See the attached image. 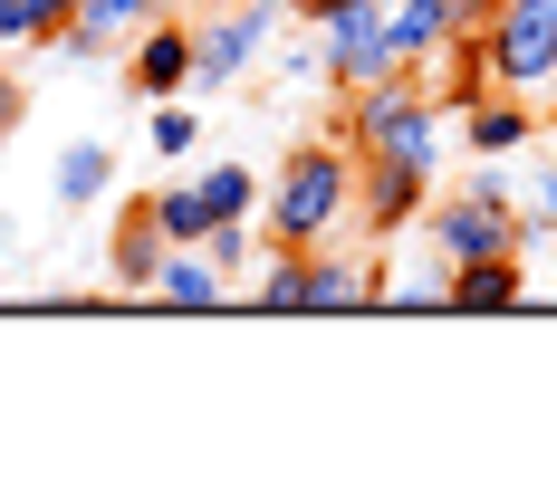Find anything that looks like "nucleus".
<instances>
[{
	"label": "nucleus",
	"instance_id": "1",
	"mask_svg": "<svg viewBox=\"0 0 557 479\" xmlns=\"http://www.w3.org/2000/svg\"><path fill=\"white\" fill-rule=\"evenodd\" d=\"M346 230H356V154H346L336 135H308V144L260 182V240L327 250Z\"/></svg>",
	"mask_w": 557,
	"mask_h": 479
},
{
	"label": "nucleus",
	"instance_id": "2",
	"mask_svg": "<svg viewBox=\"0 0 557 479\" xmlns=\"http://www.w3.org/2000/svg\"><path fill=\"white\" fill-rule=\"evenodd\" d=\"M413 230L433 240V260H491V250H519V260H548V240L529 230V212H519V182H509L500 163H481L471 182L433 192Z\"/></svg>",
	"mask_w": 557,
	"mask_h": 479
},
{
	"label": "nucleus",
	"instance_id": "3",
	"mask_svg": "<svg viewBox=\"0 0 557 479\" xmlns=\"http://www.w3.org/2000/svg\"><path fill=\"white\" fill-rule=\"evenodd\" d=\"M336 144L346 154H394V163H423V173H443V106L423 97V77L413 67H385L375 87H356V97H336Z\"/></svg>",
	"mask_w": 557,
	"mask_h": 479
},
{
	"label": "nucleus",
	"instance_id": "4",
	"mask_svg": "<svg viewBox=\"0 0 557 479\" xmlns=\"http://www.w3.org/2000/svg\"><path fill=\"white\" fill-rule=\"evenodd\" d=\"M481 87H509V97H548L557 77V0H491L481 20Z\"/></svg>",
	"mask_w": 557,
	"mask_h": 479
},
{
	"label": "nucleus",
	"instance_id": "5",
	"mask_svg": "<svg viewBox=\"0 0 557 479\" xmlns=\"http://www.w3.org/2000/svg\"><path fill=\"white\" fill-rule=\"evenodd\" d=\"M318 29V77H327L336 97H356V87H375L394 58H385V0H336L308 20Z\"/></svg>",
	"mask_w": 557,
	"mask_h": 479
},
{
	"label": "nucleus",
	"instance_id": "6",
	"mask_svg": "<svg viewBox=\"0 0 557 479\" xmlns=\"http://www.w3.org/2000/svg\"><path fill=\"white\" fill-rule=\"evenodd\" d=\"M433 182L443 173H423V163H394V154H356V230L385 250V240H404L413 220H423V202H433Z\"/></svg>",
	"mask_w": 557,
	"mask_h": 479
},
{
	"label": "nucleus",
	"instance_id": "7",
	"mask_svg": "<svg viewBox=\"0 0 557 479\" xmlns=\"http://www.w3.org/2000/svg\"><path fill=\"white\" fill-rule=\"evenodd\" d=\"M260 58H270V10L231 0L212 20H193V87H240Z\"/></svg>",
	"mask_w": 557,
	"mask_h": 479
},
{
	"label": "nucleus",
	"instance_id": "8",
	"mask_svg": "<svg viewBox=\"0 0 557 479\" xmlns=\"http://www.w3.org/2000/svg\"><path fill=\"white\" fill-rule=\"evenodd\" d=\"M394 298V260H356V250H308V298L298 317H346V307H385Z\"/></svg>",
	"mask_w": 557,
	"mask_h": 479
},
{
	"label": "nucleus",
	"instance_id": "9",
	"mask_svg": "<svg viewBox=\"0 0 557 479\" xmlns=\"http://www.w3.org/2000/svg\"><path fill=\"white\" fill-rule=\"evenodd\" d=\"M125 87H135L145 106L193 87V20H183V10H154V20L125 39Z\"/></svg>",
	"mask_w": 557,
	"mask_h": 479
},
{
	"label": "nucleus",
	"instance_id": "10",
	"mask_svg": "<svg viewBox=\"0 0 557 479\" xmlns=\"http://www.w3.org/2000/svg\"><path fill=\"white\" fill-rule=\"evenodd\" d=\"M451 115H461V144H471L481 163H509L529 135H539V125H548V115L529 106V97H509V87H481L471 106H451Z\"/></svg>",
	"mask_w": 557,
	"mask_h": 479
},
{
	"label": "nucleus",
	"instance_id": "11",
	"mask_svg": "<svg viewBox=\"0 0 557 479\" xmlns=\"http://www.w3.org/2000/svg\"><path fill=\"white\" fill-rule=\"evenodd\" d=\"M164 260H173L164 220L145 212V202H125V212H115V230H107V288H125V298H145Z\"/></svg>",
	"mask_w": 557,
	"mask_h": 479
},
{
	"label": "nucleus",
	"instance_id": "12",
	"mask_svg": "<svg viewBox=\"0 0 557 479\" xmlns=\"http://www.w3.org/2000/svg\"><path fill=\"white\" fill-rule=\"evenodd\" d=\"M250 317H298V298H308V250H288V240H260V260H250V278L231 288Z\"/></svg>",
	"mask_w": 557,
	"mask_h": 479
},
{
	"label": "nucleus",
	"instance_id": "13",
	"mask_svg": "<svg viewBox=\"0 0 557 479\" xmlns=\"http://www.w3.org/2000/svg\"><path fill=\"white\" fill-rule=\"evenodd\" d=\"M529 298V260L519 250H491V260H451V307L461 317H500Z\"/></svg>",
	"mask_w": 557,
	"mask_h": 479
},
{
	"label": "nucleus",
	"instance_id": "14",
	"mask_svg": "<svg viewBox=\"0 0 557 479\" xmlns=\"http://www.w3.org/2000/svg\"><path fill=\"white\" fill-rule=\"evenodd\" d=\"M49 192H58V212H97V202L115 192V144H107V135H77V144H58Z\"/></svg>",
	"mask_w": 557,
	"mask_h": 479
},
{
	"label": "nucleus",
	"instance_id": "15",
	"mask_svg": "<svg viewBox=\"0 0 557 479\" xmlns=\"http://www.w3.org/2000/svg\"><path fill=\"white\" fill-rule=\"evenodd\" d=\"M154 10H183V0H87V10L67 20V39H58V49H67V58H107L115 39H135V29H145Z\"/></svg>",
	"mask_w": 557,
	"mask_h": 479
},
{
	"label": "nucleus",
	"instance_id": "16",
	"mask_svg": "<svg viewBox=\"0 0 557 479\" xmlns=\"http://www.w3.org/2000/svg\"><path fill=\"white\" fill-rule=\"evenodd\" d=\"M145 298H154V307H193V317H202V307H231V278L202 260V250H173V260L154 268V288H145Z\"/></svg>",
	"mask_w": 557,
	"mask_h": 479
},
{
	"label": "nucleus",
	"instance_id": "17",
	"mask_svg": "<svg viewBox=\"0 0 557 479\" xmlns=\"http://www.w3.org/2000/svg\"><path fill=\"white\" fill-rule=\"evenodd\" d=\"M443 39H451L443 0H385V58H394V67H423Z\"/></svg>",
	"mask_w": 557,
	"mask_h": 479
},
{
	"label": "nucleus",
	"instance_id": "18",
	"mask_svg": "<svg viewBox=\"0 0 557 479\" xmlns=\"http://www.w3.org/2000/svg\"><path fill=\"white\" fill-rule=\"evenodd\" d=\"M145 212L164 220L173 250H193V240L212 230V202H202V182H193V173H183V182H154V192H145Z\"/></svg>",
	"mask_w": 557,
	"mask_h": 479
},
{
	"label": "nucleus",
	"instance_id": "19",
	"mask_svg": "<svg viewBox=\"0 0 557 479\" xmlns=\"http://www.w3.org/2000/svg\"><path fill=\"white\" fill-rule=\"evenodd\" d=\"M193 182H202L212 220H260V173H250V163H202Z\"/></svg>",
	"mask_w": 557,
	"mask_h": 479
},
{
	"label": "nucleus",
	"instance_id": "20",
	"mask_svg": "<svg viewBox=\"0 0 557 479\" xmlns=\"http://www.w3.org/2000/svg\"><path fill=\"white\" fill-rule=\"evenodd\" d=\"M145 144L164 163H193L202 154V106H183V97H154V115H145Z\"/></svg>",
	"mask_w": 557,
	"mask_h": 479
},
{
	"label": "nucleus",
	"instance_id": "21",
	"mask_svg": "<svg viewBox=\"0 0 557 479\" xmlns=\"http://www.w3.org/2000/svg\"><path fill=\"white\" fill-rule=\"evenodd\" d=\"M193 250H202V260H212V268L231 278V288H240V278H250V250H260V220H212V230H202Z\"/></svg>",
	"mask_w": 557,
	"mask_h": 479
},
{
	"label": "nucleus",
	"instance_id": "22",
	"mask_svg": "<svg viewBox=\"0 0 557 479\" xmlns=\"http://www.w3.org/2000/svg\"><path fill=\"white\" fill-rule=\"evenodd\" d=\"M385 307H404V317H433V307H451V260L413 268V278H394V298H385Z\"/></svg>",
	"mask_w": 557,
	"mask_h": 479
},
{
	"label": "nucleus",
	"instance_id": "23",
	"mask_svg": "<svg viewBox=\"0 0 557 479\" xmlns=\"http://www.w3.org/2000/svg\"><path fill=\"white\" fill-rule=\"evenodd\" d=\"M20 125H29V87H20V67L0 58V144H10Z\"/></svg>",
	"mask_w": 557,
	"mask_h": 479
},
{
	"label": "nucleus",
	"instance_id": "24",
	"mask_svg": "<svg viewBox=\"0 0 557 479\" xmlns=\"http://www.w3.org/2000/svg\"><path fill=\"white\" fill-rule=\"evenodd\" d=\"M288 10H298V20H318V10H336V0H288Z\"/></svg>",
	"mask_w": 557,
	"mask_h": 479
},
{
	"label": "nucleus",
	"instance_id": "25",
	"mask_svg": "<svg viewBox=\"0 0 557 479\" xmlns=\"http://www.w3.org/2000/svg\"><path fill=\"white\" fill-rule=\"evenodd\" d=\"M548 298H557V240H548Z\"/></svg>",
	"mask_w": 557,
	"mask_h": 479
},
{
	"label": "nucleus",
	"instance_id": "26",
	"mask_svg": "<svg viewBox=\"0 0 557 479\" xmlns=\"http://www.w3.org/2000/svg\"><path fill=\"white\" fill-rule=\"evenodd\" d=\"M548 125H557V77H548Z\"/></svg>",
	"mask_w": 557,
	"mask_h": 479
}]
</instances>
